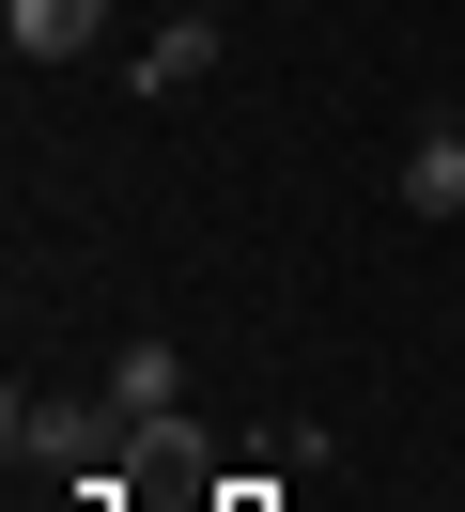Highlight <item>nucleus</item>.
Wrapping results in <instances>:
<instances>
[{
  "label": "nucleus",
  "instance_id": "3",
  "mask_svg": "<svg viewBox=\"0 0 465 512\" xmlns=\"http://www.w3.org/2000/svg\"><path fill=\"white\" fill-rule=\"evenodd\" d=\"M217 78V16H155V47H140V94H202Z\"/></svg>",
  "mask_w": 465,
  "mask_h": 512
},
{
  "label": "nucleus",
  "instance_id": "1",
  "mask_svg": "<svg viewBox=\"0 0 465 512\" xmlns=\"http://www.w3.org/2000/svg\"><path fill=\"white\" fill-rule=\"evenodd\" d=\"M109 419H124V404H62V388L31 404V388H16V404H0V435H16V466H93V450H109Z\"/></svg>",
  "mask_w": 465,
  "mask_h": 512
},
{
  "label": "nucleus",
  "instance_id": "4",
  "mask_svg": "<svg viewBox=\"0 0 465 512\" xmlns=\"http://www.w3.org/2000/svg\"><path fill=\"white\" fill-rule=\"evenodd\" d=\"M403 202H419V218H465V125H419V140H403Z\"/></svg>",
  "mask_w": 465,
  "mask_h": 512
},
{
  "label": "nucleus",
  "instance_id": "5",
  "mask_svg": "<svg viewBox=\"0 0 465 512\" xmlns=\"http://www.w3.org/2000/svg\"><path fill=\"white\" fill-rule=\"evenodd\" d=\"M171 373H186L171 342H124V357H109V404H124V435H140V419H171Z\"/></svg>",
  "mask_w": 465,
  "mask_h": 512
},
{
  "label": "nucleus",
  "instance_id": "2",
  "mask_svg": "<svg viewBox=\"0 0 465 512\" xmlns=\"http://www.w3.org/2000/svg\"><path fill=\"white\" fill-rule=\"evenodd\" d=\"M93 32H109V0H0V47L16 63H78Z\"/></svg>",
  "mask_w": 465,
  "mask_h": 512
}]
</instances>
